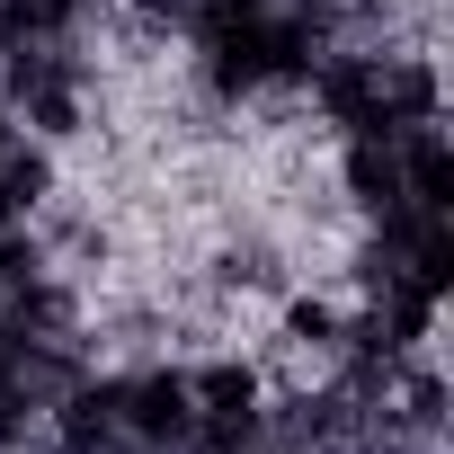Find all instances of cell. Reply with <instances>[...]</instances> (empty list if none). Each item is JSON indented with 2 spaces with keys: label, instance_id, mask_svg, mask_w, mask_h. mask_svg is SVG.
<instances>
[{
  "label": "cell",
  "instance_id": "cell-1",
  "mask_svg": "<svg viewBox=\"0 0 454 454\" xmlns=\"http://www.w3.org/2000/svg\"><path fill=\"white\" fill-rule=\"evenodd\" d=\"M116 427H134L143 445H169L196 427V401H187V374H143L116 392Z\"/></svg>",
  "mask_w": 454,
  "mask_h": 454
},
{
  "label": "cell",
  "instance_id": "cell-2",
  "mask_svg": "<svg viewBox=\"0 0 454 454\" xmlns=\"http://www.w3.org/2000/svg\"><path fill=\"white\" fill-rule=\"evenodd\" d=\"M187 401H196V419H241V410H259V374L250 365H205L187 383Z\"/></svg>",
  "mask_w": 454,
  "mask_h": 454
},
{
  "label": "cell",
  "instance_id": "cell-3",
  "mask_svg": "<svg viewBox=\"0 0 454 454\" xmlns=\"http://www.w3.org/2000/svg\"><path fill=\"white\" fill-rule=\"evenodd\" d=\"M410 205H419V214H445V205H454V160H445L436 134L410 143Z\"/></svg>",
  "mask_w": 454,
  "mask_h": 454
},
{
  "label": "cell",
  "instance_id": "cell-4",
  "mask_svg": "<svg viewBox=\"0 0 454 454\" xmlns=\"http://www.w3.org/2000/svg\"><path fill=\"white\" fill-rule=\"evenodd\" d=\"M107 436H116V392H81V401L63 410V445H72V454H98Z\"/></svg>",
  "mask_w": 454,
  "mask_h": 454
},
{
  "label": "cell",
  "instance_id": "cell-5",
  "mask_svg": "<svg viewBox=\"0 0 454 454\" xmlns=\"http://www.w3.org/2000/svg\"><path fill=\"white\" fill-rule=\"evenodd\" d=\"M294 330L303 339H330V303H294Z\"/></svg>",
  "mask_w": 454,
  "mask_h": 454
}]
</instances>
